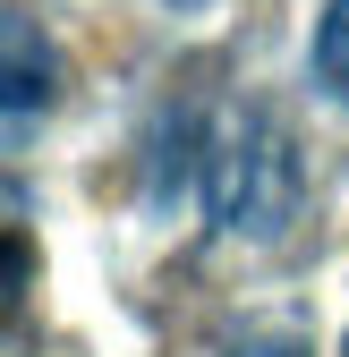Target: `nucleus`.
Listing matches in <instances>:
<instances>
[{
    "mask_svg": "<svg viewBox=\"0 0 349 357\" xmlns=\"http://www.w3.org/2000/svg\"><path fill=\"white\" fill-rule=\"evenodd\" d=\"M205 196H213V221H222L230 238H281L298 204H307V170H298V145H290V128L265 111V102H247L222 137L205 145Z\"/></svg>",
    "mask_w": 349,
    "mask_h": 357,
    "instance_id": "nucleus-1",
    "label": "nucleus"
},
{
    "mask_svg": "<svg viewBox=\"0 0 349 357\" xmlns=\"http://www.w3.org/2000/svg\"><path fill=\"white\" fill-rule=\"evenodd\" d=\"M43 111H52V43L34 34L26 9H9V145L34 137Z\"/></svg>",
    "mask_w": 349,
    "mask_h": 357,
    "instance_id": "nucleus-2",
    "label": "nucleus"
},
{
    "mask_svg": "<svg viewBox=\"0 0 349 357\" xmlns=\"http://www.w3.org/2000/svg\"><path fill=\"white\" fill-rule=\"evenodd\" d=\"M307 77H315L324 94L349 111V0H324V17H315V43H307Z\"/></svg>",
    "mask_w": 349,
    "mask_h": 357,
    "instance_id": "nucleus-3",
    "label": "nucleus"
},
{
    "mask_svg": "<svg viewBox=\"0 0 349 357\" xmlns=\"http://www.w3.org/2000/svg\"><path fill=\"white\" fill-rule=\"evenodd\" d=\"M239 357H307V349H298V340H247Z\"/></svg>",
    "mask_w": 349,
    "mask_h": 357,
    "instance_id": "nucleus-4",
    "label": "nucleus"
},
{
    "mask_svg": "<svg viewBox=\"0 0 349 357\" xmlns=\"http://www.w3.org/2000/svg\"><path fill=\"white\" fill-rule=\"evenodd\" d=\"M154 9H213V0H154Z\"/></svg>",
    "mask_w": 349,
    "mask_h": 357,
    "instance_id": "nucleus-5",
    "label": "nucleus"
},
{
    "mask_svg": "<svg viewBox=\"0 0 349 357\" xmlns=\"http://www.w3.org/2000/svg\"><path fill=\"white\" fill-rule=\"evenodd\" d=\"M341 357H349V340H341Z\"/></svg>",
    "mask_w": 349,
    "mask_h": 357,
    "instance_id": "nucleus-6",
    "label": "nucleus"
}]
</instances>
